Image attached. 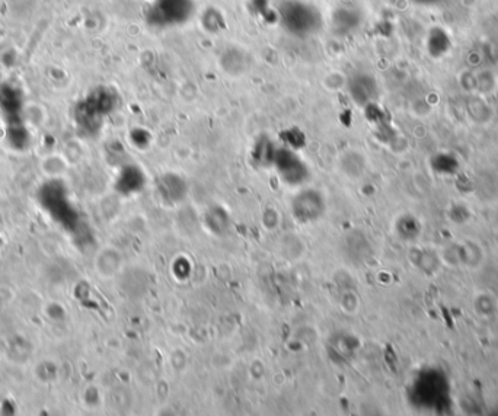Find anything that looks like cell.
I'll return each instance as SVG.
<instances>
[{
    "instance_id": "1",
    "label": "cell",
    "mask_w": 498,
    "mask_h": 416,
    "mask_svg": "<svg viewBox=\"0 0 498 416\" xmlns=\"http://www.w3.org/2000/svg\"><path fill=\"white\" fill-rule=\"evenodd\" d=\"M279 18L284 31L298 38L315 36L323 24L319 9L305 0H284L279 8Z\"/></svg>"
},
{
    "instance_id": "2",
    "label": "cell",
    "mask_w": 498,
    "mask_h": 416,
    "mask_svg": "<svg viewBox=\"0 0 498 416\" xmlns=\"http://www.w3.org/2000/svg\"><path fill=\"white\" fill-rule=\"evenodd\" d=\"M193 13L194 0H153L147 22L154 28H173L186 24Z\"/></svg>"
},
{
    "instance_id": "3",
    "label": "cell",
    "mask_w": 498,
    "mask_h": 416,
    "mask_svg": "<svg viewBox=\"0 0 498 416\" xmlns=\"http://www.w3.org/2000/svg\"><path fill=\"white\" fill-rule=\"evenodd\" d=\"M220 61L226 72L232 75H240L248 68L249 54L245 53L242 48L230 47L220 56Z\"/></svg>"
},
{
    "instance_id": "4",
    "label": "cell",
    "mask_w": 498,
    "mask_h": 416,
    "mask_svg": "<svg viewBox=\"0 0 498 416\" xmlns=\"http://www.w3.org/2000/svg\"><path fill=\"white\" fill-rule=\"evenodd\" d=\"M358 22H360L358 15L353 8L344 6V8H338L334 12L332 28L338 36H349V34L353 32V29L356 31Z\"/></svg>"
},
{
    "instance_id": "5",
    "label": "cell",
    "mask_w": 498,
    "mask_h": 416,
    "mask_svg": "<svg viewBox=\"0 0 498 416\" xmlns=\"http://www.w3.org/2000/svg\"><path fill=\"white\" fill-rule=\"evenodd\" d=\"M349 88L353 99H356L358 103H362L367 101L373 94V77L367 75H356L351 77Z\"/></svg>"
}]
</instances>
